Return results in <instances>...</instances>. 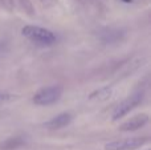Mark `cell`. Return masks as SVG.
Returning a JSON list of instances; mask_svg holds the SVG:
<instances>
[{"label": "cell", "instance_id": "obj_1", "mask_svg": "<svg viewBox=\"0 0 151 150\" xmlns=\"http://www.w3.org/2000/svg\"><path fill=\"white\" fill-rule=\"evenodd\" d=\"M21 32L27 39L39 45H53L57 40L56 35L52 31L37 25H25Z\"/></svg>", "mask_w": 151, "mask_h": 150}, {"label": "cell", "instance_id": "obj_2", "mask_svg": "<svg viewBox=\"0 0 151 150\" xmlns=\"http://www.w3.org/2000/svg\"><path fill=\"white\" fill-rule=\"evenodd\" d=\"M61 94H63V88H61L60 85H52V87L42 88L39 92L35 93L33 102L40 106L52 105L56 101L60 100Z\"/></svg>", "mask_w": 151, "mask_h": 150}, {"label": "cell", "instance_id": "obj_3", "mask_svg": "<svg viewBox=\"0 0 151 150\" xmlns=\"http://www.w3.org/2000/svg\"><path fill=\"white\" fill-rule=\"evenodd\" d=\"M146 137H134V138H126V140L121 141H113L105 145L106 150H131V149H138L143 146L147 142Z\"/></svg>", "mask_w": 151, "mask_h": 150}, {"label": "cell", "instance_id": "obj_4", "mask_svg": "<svg viewBox=\"0 0 151 150\" xmlns=\"http://www.w3.org/2000/svg\"><path fill=\"white\" fill-rule=\"evenodd\" d=\"M142 100H143L142 93H137V94L130 96V97L126 98L125 101H122V102H121L119 105L115 108L114 113H113V118L118 120V118H121V117L126 116V114H127L130 110H133L135 106H138L139 104L142 102Z\"/></svg>", "mask_w": 151, "mask_h": 150}, {"label": "cell", "instance_id": "obj_5", "mask_svg": "<svg viewBox=\"0 0 151 150\" xmlns=\"http://www.w3.org/2000/svg\"><path fill=\"white\" fill-rule=\"evenodd\" d=\"M147 122H149V116L147 114H138V116L130 118L129 121H126L125 124H122L119 129L122 132H133V130H138L141 128H143Z\"/></svg>", "mask_w": 151, "mask_h": 150}, {"label": "cell", "instance_id": "obj_6", "mask_svg": "<svg viewBox=\"0 0 151 150\" xmlns=\"http://www.w3.org/2000/svg\"><path fill=\"white\" fill-rule=\"evenodd\" d=\"M72 121V116L69 113H60L56 117H53L52 120H49L48 122H45L44 126L48 129H61V128L69 125Z\"/></svg>", "mask_w": 151, "mask_h": 150}, {"label": "cell", "instance_id": "obj_7", "mask_svg": "<svg viewBox=\"0 0 151 150\" xmlns=\"http://www.w3.org/2000/svg\"><path fill=\"white\" fill-rule=\"evenodd\" d=\"M25 145V138L16 136V137L7 138L4 142L0 144V150H16Z\"/></svg>", "mask_w": 151, "mask_h": 150}, {"label": "cell", "instance_id": "obj_8", "mask_svg": "<svg viewBox=\"0 0 151 150\" xmlns=\"http://www.w3.org/2000/svg\"><path fill=\"white\" fill-rule=\"evenodd\" d=\"M110 94H111V88L106 87V88H102V89H98L97 92L91 93L90 98H91V100H93V98H98V100H106L107 97H110Z\"/></svg>", "mask_w": 151, "mask_h": 150}, {"label": "cell", "instance_id": "obj_9", "mask_svg": "<svg viewBox=\"0 0 151 150\" xmlns=\"http://www.w3.org/2000/svg\"><path fill=\"white\" fill-rule=\"evenodd\" d=\"M12 98L13 97L11 94H7V93H0V105H4V104L9 102Z\"/></svg>", "mask_w": 151, "mask_h": 150}]
</instances>
